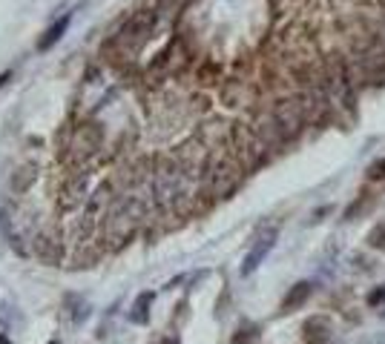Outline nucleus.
I'll return each mask as SVG.
<instances>
[{
    "mask_svg": "<svg viewBox=\"0 0 385 344\" xmlns=\"http://www.w3.org/2000/svg\"><path fill=\"white\" fill-rule=\"evenodd\" d=\"M311 290H314V287L307 284V281H299L296 287H291V293L285 296L282 307H285V310H296V307H302V304L307 301V296H311Z\"/></svg>",
    "mask_w": 385,
    "mask_h": 344,
    "instance_id": "9",
    "label": "nucleus"
},
{
    "mask_svg": "<svg viewBox=\"0 0 385 344\" xmlns=\"http://www.w3.org/2000/svg\"><path fill=\"white\" fill-rule=\"evenodd\" d=\"M12 81V72H3V75H0V86H6Z\"/></svg>",
    "mask_w": 385,
    "mask_h": 344,
    "instance_id": "16",
    "label": "nucleus"
},
{
    "mask_svg": "<svg viewBox=\"0 0 385 344\" xmlns=\"http://www.w3.org/2000/svg\"><path fill=\"white\" fill-rule=\"evenodd\" d=\"M164 344H179V338H170V341H164Z\"/></svg>",
    "mask_w": 385,
    "mask_h": 344,
    "instance_id": "18",
    "label": "nucleus"
},
{
    "mask_svg": "<svg viewBox=\"0 0 385 344\" xmlns=\"http://www.w3.org/2000/svg\"><path fill=\"white\" fill-rule=\"evenodd\" d=\"M368 241H371V247H379V250H385V224L374 229V233L368 236Z\"/></svg>",
    "mask_w": 385,
    "mask_h": 344,
    "instance_id": "13",
    "label": "nucleus"
},
{
    "mask_svg": "<svg viewBox=\"0 0 385 344\" xmlns=\"http://www.w3.org/2000/svg\"><path fill=\"white\" fill-rule=\"evenodd\" d=\"M101 144H104V129L98 124H81L64 152L72 166H84L101 152Z\"/></svg>",
    "mask_w": 385,
    "mask_h": 344,
    "instance_id": "3",
    "label": "nucleus"
},
{
    "mask_svg": "<svg viewBox=\"0 0 385 344\" xmlns=\"http://www.w3.org/2000/svg\"><path fill=\"white\" fill-rule=\"evenodd\" d=\"M69 21H72V17L69 15H64V17H57V21L44 32V37H41V41H37V49H41V52H46V49H52L57 41H61V37H64V32L69 29Z\"/></svg>",
    "mask_w": 385,
    "mask_h": 344,
    "instance_id": "8",
    "label": "nucleus"
},
{
    "mask_svg": "<svg viewBox=\"0 0 385 344\" xmlns=\"http://www.w3.org/2000/svg\"><path fill=\"white\" fill-rule=\"evenodd\" d=\"M0 344H9V336H3V333H0Z\"/></svg>",
    "mask_w": 385,
    "mask_h": 344,
    "instance_id": "17",
    "label": "nucleus"
},
{
    "mask_svg": "<svg viewBox=\"0 0 385 344\" xmlns=\"http://www.w3.org/2000/svg\"><path fill=\"white\" fill-rule=\"evenodd\" d=\"M230 344H259V330L256 327H242V330H236V336Z\"/></svg>",
    "mask_w": 385,
    "mask_h": 344,
    "instance_id": "12",
    "label": "nucleus"
},
{
    "mask_svg": "<svg viewBox=\"0 0 385 344\" xmlns=\"http://www.w3.org/2000/svg\"><path fill=\"white\" fill-rule=\"evenodd\" d=\"M276 236H279V229H276V227H271V229H265V233L256 238V244L250 247V253L244 256V264H242V276H250V273H256V270H259V264L265 261V256L274 250Z\"/></svg>",
    "mask_w": 385,
    "mask_h": 344,
    "instance_id": "5",
    "label": "nucleus"
},
{
    "mask_svg": "<svg viewBox=\"0 0 385 344\" xmlns=\"http://www.w3.org/2000/svg\"><path fill=\"white\" fill-rule=\"evenodd\" d=\"M379 301H385V290H377V293L371 296V304H379Z\"/></svg>",
    "mask_w": 385,
    "mask_h": 344,
    "instance_id": "15",
    "label": "nucleus"
},
{
    "mask_svg": "<svg viewBox=\"0 0 385 344\" xmlns=\"http://www.w3.org/2000/svg\"><path fill=\"white\" fill-rule=\"evenodd\" d=\"M32 181H35V166H24V169L15 175V181H12L15 193H26V189L32 187Z\"/></svg>",
    "mask_w": 385,
    "mask_h": 344,
    "instance_id": "11",
    "label": "nucleus"
},
{
    "mask_svg": "<svg viewBox=\"0 0 385 344\" xmlns=\"http://www.w3.org/2000/svg\"><path fill=\"white\" fill-rule=\"evenodd\" d=\"M302 333H305V341H307V344H328V338H331V333H334L331 318H325V316L307 318L305 327H302Z\"/></svg>",
    "mask_w": 385,
    "mask_h": 344,
    "instance_id": "7",
    "label": "nucleus"
},
{
    "mask_svg": "<svg viewBox=\"0 0 385 344\" xmlns=\"http://www.w3.org/2000/svg\"><path fill=\"white\" fill-rule=\"evenodd\" d=\"M29 250L35 258H41L44 264H61L64 261V241L57 236V229H41L37 236H32Z\"/></svg>",
    "mask_w": 385,
    "mask_h": 344,
    "instance_id": "4",
    "label": "nucleus"
},
{
    "mask_svg": "<svg viewBox=\"0 0 385 344\" xmlns=\"http://www.w3.org/2000/svg\"><path fill=\"white\" fill-rule=\"evenodd\" d=\"M371 178H382V181H385V158L377 161V164L371 166Z\"/></svg>",
    "mask_w": 385,
    "mask_h": 344,
    "instance_id": "14",
    "label": "nucleus"
},
{
    "mask_svg": "<svg viewBox=\"0 0 385 344\" xmlns=\"http://www.w3.org/2000/svg\"><path fill=\"white\" fill-rule=\"evenodd\" d=\"M150 304H152V293H141L132 304V313H129V321L132 324H147L150 318Z\"/></svg>",
    "mask_w": 385,
    "mask_h": 344,
    "instance_id": "10",
    "label": "nucleus"
},
{
    "mask_svg": "<svg viewBox=\"0 0 385 344\" xmlns=\"http://www.w3.org/2000/svg\"><path fill=\"white\" fill-rule=\"evenodd\" d=\"M87 172H72V175L66 178V184L61 187V195H57V201H61V209L64 213H72V209H78L81 204H87Z\"/></svg>",
    "mask_w": 385,
    "mask_h": 344,
    "instance_id": "6",
    "label": "nucleus"
},
{
    "mask_svg": "<svg viewBox=\"0 0 385 344\" xmlns=\"http://www.w3.org/2000/svg\"><path fill=\"white\" fill-rule=\"evenodd\" d=\"M49 344H57V341H49Z\"/></svg>",
    "mask_w": 385,
    "mask_h": 344,
    "instance_id": "19",
    "label": "nucleus"
},
{
    "mask_svg": "<svg viewBox=\"0 0 385 344\" xmlns=\"http://www.w3.org/2000/svg\"><path fill=\"white\" fill-rule=\"evenodd\" d=\"M141 229V221L136 218V213L129 209V204H127V198L124 195H115V201L109 204V209H107V216L101 218V229H98V236H101V241H104V247L109 253H115V250H121V247L136 236Z\"/></svg>",
    "mask_w": 385,
    "mask_h": 344,
    "instance_id": "2",
    "label": "nucleus"
},
{
    "mask_svg": "<svg viewBox=\"0 0 385 344\" xmlns=\"http://www.w3.org/2000/svg\"><path fill=\"white\" fill-rule=\"evenodd\" d=\"M247 166L242 164V158L236 155L233 149L222 146L210 152V161L204 166V175H202V193L207 201H216V198H230L239 189L242 178H244Z\"/></svg>",
    "mask_w": 385,
    "mask_h": 344,
    "instance_id": "1",
    "label": "nucleus"
}]
</instances>
